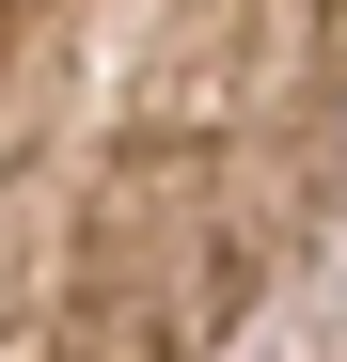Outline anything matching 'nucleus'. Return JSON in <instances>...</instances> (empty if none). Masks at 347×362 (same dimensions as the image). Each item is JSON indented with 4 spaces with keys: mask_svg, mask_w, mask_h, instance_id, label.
<instances>
[{
    "mask_svg": "<svg viewBox=\"0 0 347 362\" xmlns=\"http://www.w3.org/2000/svg\"><path fill=\"white\" fill-rule=\"evenodd\" d=\"M347 268V0H0V362H253Z\"/></svg>",
    "mask_w": 347,
    "mask_h": 362,
    "instance_id": "nucleus-1",
    "label": "nucleus"
}]
</instances>
